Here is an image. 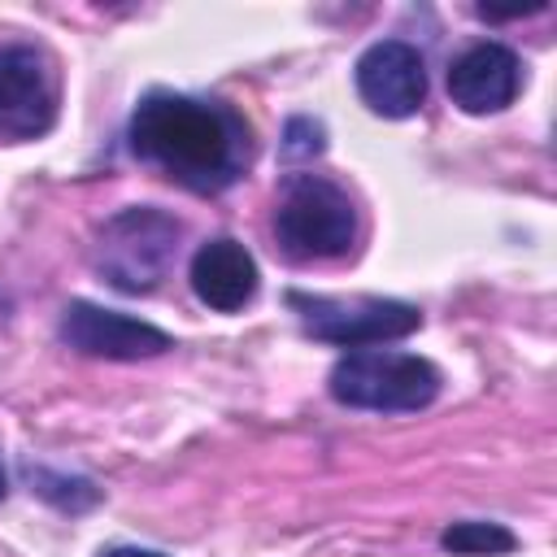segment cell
<instances>
[{"instance_id": "6da1fadb", "label": "cell", "mask_w": 557, "mask_h": 557, "mask_svg": "<svg viewBox=\"0 0 557 557\" xmlns=\"http://www.w3.org/2000/svg\"><path fill=\"white\" fill-rule=\"evenodd\" d=\"M131 152L191 191H222L248 170V126L218 100L148 91L131 113Z\"/></svg>"}, {"instance_id": "7a4b0ae2", "label": "cell", "mask_w": 557, "mask_h": 557, "mask_svg": "<svg viewBox=\"0 0 557 557\" xmlns=\"http://www.w3.org/2000/svg\"><path fill=\"white\" fill-rule=\"evenodd\" d=\"M274 239L292 261H335L357 244V205L322 174H292L274 205Z\"/></svg>"}, {"instance_id": "3957f363", "label": "cell", "mask_w": 557, "mask_h": 557, "mask_svg": "<svg viewBox=\"0 0 557 557\" xmlns=\"http://www.w3.org/2000/svg\"><path fill=\"white\" fill-rule=\"evenodd\" d=\"M440 370L435 361L418 352L396 348H352L331 366V396L348 409H374V413H413L426 409L440 396Z\"/></svg>"}, {"instance_id": "277c9868", "label": "cell", "mask_w": 557, "mask_h": 557, "mask_svg": "<svg viewBox=\"0 0 557 557\" xmlns=\"http://www.w3.org/2000/svg\"><path fill=\"white\" fill-rule=\"evenodd\" d=\"M174 248H178V222L152 205H135L104 222L96 244V270L104 274L109 287L139 296L165 278Z\"/></svg>"}, {"instance_id": "5b68a950", "label": "cell", "mask_w": 557, "mask_h": 557, "mask_svg": "<svg viewBox=\"0 0 557 557\" xmlns=\"http://www.w3.org/2000/svg\"><path fill=\"white\" fill-rule=\"evenodd\" d=\"M287 305L296 309L300 326L313 339L339 344V348H379L387 339H405L422 326L418 305L409 300H383V296H309V292H287Z\"/></svg>"}, {"instance_id": "8992f818", "label": "cell", "mask_w": 557, "mask_h": 557, "mask_svg": "<svg viewBox=\"0 0 557 557\" xmlns=\"http://www.w3.org/2000/svg\"><path fill=\"white\" fill-rule=\"evenodd\" d=\"M61 104L57 61L39 44H0V139H39L52 131Z\"/></svg>"}, {"instance_id": "52a82bcc", "label": "cell", "mask_w": 557, "mask_h": 557, "mask_svg": "<svg viewBox=\"0 0 557 557\" xmlns=\"http://www.w3.org/2000/svg\"><path fill=\"white\" fill-rule=\"evenodd\" d=\"M61 339L74 352L104 357V361H139V357H161V352L174 348V339L161 326L139 322V318L117 313V309H100L91 300H70L65 305Z\"/></svg>"}, {"instance_id": "ba28073f", "label": "cell", "mask_w": 557, "mask_h": 557, "mask_svg": "<svg viewBox=\"0 0 557 557\" xmlns=\"http://www.w3.org/2000/svg\"><path fill=\"white\" fill-rule=\"evenodd\" d=\"M357 96L379 117H409L426 100V65L422 52L405 39H379L357 57Z\"/></svg>"}, {"instance_id": "9c48e42d", "label": "cell", "mask_w": 557, "mask_h": 557, "mask_svg": "<svg viewBox=\"0 0 557 557\" xmlns=\"http://www.w3.org/2000/svg\"><path fill=\"white\" fill-rule=\"evenodd\" d=\"M522 87V61L513 48L483 39L448 65V96L466 113H500Z\"/></svg>"}, {"instance_id": "30bf717a", "label": "cell", "mask_w": 557, "mask_h": 557, "mask_svg": "<svg viewBox=\"0 0 557 557\" xmlns=\"http://www.w3.org/2000/svg\"><path fill=\"white\" fill-rule=\"evenodd\" d=\"M187 274H191L196 300L209 305L213 313H239L257 296V283H261L252 252L231 235H218V239L200 244Z\"/></svg>"}, {"instance_id": "8fae6325", "label": "cell", "mask_w": 557, "mask_h": 557, "mask_svg": "<svg viewBox=\"0 0 557 557\" xmlns=\"http://www.w3.org/2000/svg\"><path fill=\"white\" fill-rule=\"evenodd\" d=\"M440 548L453 557H496V553H513L518 535L500 522H483V518H461L453 527L440 531Z\"/></svg>"}, {"instance_id": "7c38bea8", "label": "cell", "mask_w": 557, "mask_h": 557, "mask_svg": "<svg viewBox=\"0 0 557 557\" xmlns=\"http://www.w3.org/2000/svg\"><path fill=\"white\" fill-rule=\"evenodd\" d=\"M326 148V131H322V122H313V117H292L287 122V131H283V161H313L318 152Z\"/></svg>"}, {"instance_id": "4fadbf2b", "label": "cell", "mask_w": 557, "mask_h": 557, "mask_svg": "<svg viewBox=\"0 0 557 557\" xmlns=\"http://www.w3.org/2000/svg\"><path fill=\"white\" fill-rule=\"evenodd\" d=\"M100 557H165L157 548H135V544H117V548H104Z\"/></svg>"}, {"instance_id": "5bb4252c", "label": "cell", "mask_w": 557, "mask_h": 557, "mask_svg": "<svg viewBox=\"0 0 557 557\" xmlns=\"http://www.w3.org/2000/svg\"><path fill=\"white\" fill-rule=\"evenodd\" d=\"M0 496H4V466H0Z\"/></svg>"}]
</instances>
